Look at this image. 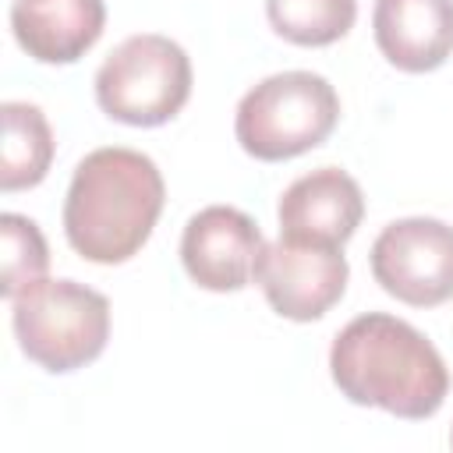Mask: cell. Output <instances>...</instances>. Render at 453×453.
I'll return each mask as SVG.
<instances>
[{
  "mask_svg": "<svg viewBox=\"0 0 453 453\" xmlns=\"http://www.w3.org/2000/svg\"><path fill=\"white\" fill-rule=\"evenodd\" d=\"M379 53L407 74H428L453 57V0H375Z\"/></svg>",
  "mask_w": 453,
  "mask_h": 453,
  "instance_id": "cell-10",
  "label": "cell"
},
{
  "mask_svg": "<svg viewBox=\"0 0 453 453\" xmlns=\"http://www.w3.org/2000/svg\"><path fill=\"white\" fill-rule=\"evenodd\" d=\"M166 184L152 156L124 145L92 149L71 173L64 198V237L96 265L134 258L152 237Z\"/></svg>",
  "mask_w": 453,
  "mask_h": 453,
  "instance_id": "cell-2",
  "label": "cell"
},
{
  "mask_svg": "<svg viewBox=\"0 0 453 453\" xmlns=\"http://www.w3.org/2000/svg\"><path fill=\"white\" fill-rule=\"evenodd\" d=\"M4 149H0V191H28L46 180L53 163V131L35 103L7 99L0 106Z\"/></svg>",
  "mask_w": 453,
  "mask_h": 453,
  "instance_id": "cell-12",
  "label": "cell"
},
{
  "mask_svg": "<svg viewBox=\"0 0 453 453\" xmlns=\"http://www.w3.org/2000/svg\"><path fill=\"white\" fill-rule=\"evenodd\" d=\"M0 241H4V276H0V294L11 301L32 283H39L50 269V248L35 219L21 212H4L0 216Z\"/></svg>",
  "mask_w": 453,
  "mask_h": 453,
  "instance_id": "cell-14",
  "label": "cell"
},
{
  "mask_svg": "<svg viewBox=\"0 0 453 453\" xmlns=\"http://www.w3.org/2000/svg\"><path fill=\"white\" fill-rule=\"evenodd\" d=\"M340 120V96L315 71H280L251 85L234 113L237 145L262 163L297 159L319 149Z\"/></svg>",
  "mask_w": 453,
  "mask_h": 453,
  "instance_id": "cell-3",
  "label": "cell"
},
{
  "mask_svg": "<svg viewBox=\"0 0 453 453\" xmlns=\"http://www.w3.org/2000/svg\"><path fill=\"white\" fill-rule=\"evenodd\" d=\"M273 32L294 46H333L357 21V0H265Z\"/></svg>",
  "mask_w": 453,
  "mask_h": 453,
  "instance_id": "cell-13",
  "label": "cell"
},
{
  "mask_svg": "<svg viewBox=\"0 0 453 453\" xmlns=\"http://www.w3.org/2000/svg\"><path fill=\"white\" fill-rule=\"evenodd\" d=\"M329 375L350 403L379 407L403 421L439 414L449 393V368L439 347L389 311H365L333 336Z\"/></svg>",
  "mask_w": 453,
  "mask_h": 453,
  "instance_id": "cell-1",
  "label": "cell"
},
{
  "mask_svg": "<svg viewBox=\"0 0 453 453\" xmlns=\"http://www.w3.org/2000/svg\"><path fill=\"white\" fill-rule=\"evenodd\" d=\"M449 446H453V428H449Z\"/></svg>",
  "mask_w": 453,
  "mask_h": 453,
  "instance_id": "cell-15",
  "label": "cell"
},
{
  "mask_svg": "<svg viewBox=\"0 0 453 453\" xmlns=\"http://www.w3.org/2000/svg\"><path fill=\"white\" fill-rule=\"evenodd\" d=\"M262 248L265 237L248 212L234 205H205L184 223L180 265L195 287L234 294L255 280Z\"/></svg>",
  "mask_w": 453,
  "mask_h": 453,
  "instance_id": "cell-8",
  "label": "cell"
},
{
  "mask_svg": "<svg viewBox=\"0 0 453 453\" xmlns=\"http://www.w3.org/2000/svg\"><path fill=\"white\" fill-rule=\"evenodd\" d=\"M11 326L32 365L50 375H67L92 365L106 350L110 301L78 280L42 276L11 297Z\"/></svg>",
  "mask_w": 453,
  "mask_h": 453,
  "instance_id": "cell-4",
  "label": "cell"
},
{
  "mask_svg": "<svg viewBox=\"0 0 453 453\" xmlns=\"http://www.w3.org/2000/svg\"><path fill=\"white\" fill-rule=\"evenodd\" d=\"M191 57L159 32L127 35L96 71L99 110L127 127H159L191 99Z\"/></svg>",
  "mask_w": 453,
  "mask_h": 453,
  "instance_id": "cell-5",
  "label": "cell"
},
{
  "mask_svg": "<svg viewBox=\"0 0 453 453\" xmlns=\"http://www.w3.org/2000/svg\"><path fill=\"white\" fill-rule=\"evenodd\" d=\"M276 219L287 241L343 248L365 219L361 184L340 166H319L280 195Z\"/></svg>",
  "mask_w": 453,
  "mask_h": 453,
  "instance_id": "cell-9",
  "label": "cell"
},
{
  "mask_svg": "<svg viewBox=\"0 0 453 453\" xmlns=\"http://www.w3.org/2000/svg\"><path fill=\"white\" fill-rule=\"evenodd\" d=\"M375 283L411 308H435L453 297V226L435 216H403L372 244Z\"/></svg>",
  "mask_w": 453,
  "mask_h": 453,
  "instance_id": "cell-6",
  "label": "cell"
},
{
  "mask_svg": "<svg viewBox=\"0 0 453 453\" xmlns=\"http://www.w3.org/2000/svg\"><path fill=\"white\" fill-rule=\"evenodd\" d=\"M106 28L103 0H14L11 32L14 42L39 64L81 60Z\"/></svg>",
  "mask_w": 453,
  "mask_h": 453,
  "instance_id": "cell-11",
  "label": "cell"
},
{
  "mask_svg": "<svg viewBox=\"0 0 453 453\" xmlns=\"http://www.w3.org/2000/svg\"><path fill=\"white\" fill-rule=\"evenodd\" d=\"M347 280L350 265L343 248L301 244L287 237L273 244L265 241L255 265V283L265 294L269 308L290 322L322 319L347 294Z\"/></svg>",
  "mask_w": 453,
  "mask_h": 453,
  "instance_id": "cell-7",
  "label": "cell"
}]
</instances>
